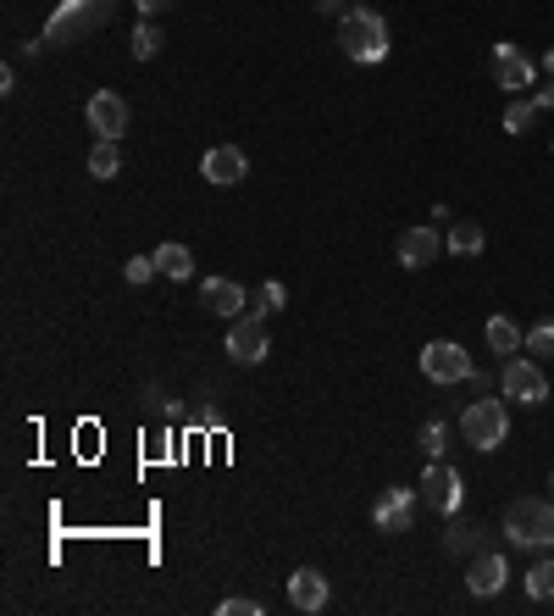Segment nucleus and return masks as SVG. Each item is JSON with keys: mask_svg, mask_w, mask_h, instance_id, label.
Masks as SVG:
<instances>
[{"mask_svg": "<svg viewBox=\"0 0 554 616\" xmlns=\"http://www.w3.org/2000/svg\"><path fill=\"white\" fill-rule=\"evenodd\" d=\"M338 45H344V56L360 61V67L389 61V18H383L378 7H349V12L338 18Z\"/></svg>", "mask_w": 554, "mask_h": 616, "instance_id": "1", "label": "nucleus"}, {"mask_svg": "<svg viewBox=\"0 0 554 616\" xmlns=\"http://www.w3.org/2000/svg\"><path fill=\"white\" fill-rule=\"evenodd\" d=\"M117 12V0H61L45 23V45H78L89 34H101Z\"/></svg>", "mask_w": 554, "mask_h": 616, "instance_id": "2", "label": "nucleus"}, {"mask_svg": "<svg viewBox=\"0 0 554 616\" xmlns=\"http://www.w3.org/2000/svg\"><path fill=\"white\" fill-rule=\"evenodd\" d=\"M505 539L516 550H554V505L549 500H510L505 511Z\"/></svg>", "mask_w": 554, "mask_h": 616, "instance_id": "3", "label": "nucleus"}, {"mask_svg": "<svg viewBox=\"0 0 554 616\" xmlns=\"http://www.w3.org/2000/svg\"><path fill=\"white\" fill-rule=\"evenodd\" d=\"M505 433H510V406H505V395L499 400H472L466 411H460V438H466L472 450H499L505 445Z\"/></svg>", "mask_w": 554, "mask_h": 616, "instance_id": "4", "label": "nucleus"}, {"mask_svg": "<svg viewBox=\"0 0 554 616\" xmlns=\"http://www.w3.org/2000/svg\"><path fill=\"white\" fill-rule=\"evenodd\" d=\"M422 373L432 384H472L477 378V362L466 356V344H454V339H427L422 344Z\"/></svg>", "mask_w": 554, "mask_h": 616, "instance_id": "5", "label": "nucleus"}, {"mask_svg": "<svg viewBox=\"0 0 554 616\" xmlns=\"http://www.w3.org/2000/svg\"><path fill=\"white\" fill-rule=\"evenodd\" d=\"M416 489H422V505H427V511H438V516H454V511H460V500H466V478H460L443 456H438V461H427V472H422V483H416Z\"/></svg>", "mask_w": 554, "mask_h": 616, "instance_id": "6", "label": "nucleus"}, {"mask_svg": "<svg viewBox=\"0 0 554 616\" xmlns=\"http://www.w3.org/2000/svg\"><path fill=\"white\" fill-rule=\"evenodd\" d=\"M499 395L516 400V406H543L549 400V378L532 356H505V373H499Z\"/></svg>", "mask_w": 554, "mask_h": 616, "instance_id": "7", "label": "nucleus"}, {"mask_svg": "<svg viewBox=\"0 0 554 616\" xmlns=\"http://www.w3.org/2000/svg\"><path fill=\"white\" fill-rule=\"evenodd\" d=\"M488 72H494L499 90H510V95H521V90H532V83H538L532 56H521V45H510V39H499V45L488 50Z\"/></svg>", "mask_w": 554, "mask_h": 616, "instance_id": "8", "label": "nucleus"}, {"mask_svg": "<svg viewBox=\"0 0 554 616\" xmlns=\"http://www.w3.org/2000/svg\"><path fill=\"white\" fill-rule=\"evenodd\" d=\"M266 350H272V339H266V317H261V311L233 317V328H228V356H233L239 367H261V362H266Z\"/></svg>", "mask_w": 554, "mask_h": 616, "instance_id": "9", "label": "nucleus"}, {"mask_svg": "<svg viewBox=\"0 0 554 616\" xmlns=\"http://www.w3.org/2000/svg\"><path fill=\"white\" fill-rule=\"evenodd\" d=\"M83 117H89V134H95V139H123V134H128V101H123L117 90L89 95Z\"/></svg>", "mask_w": 554, "mask_h": 616, "instance_id": "10", "label": "nucleus"}, {"mask_svg": "<svg viewBox=\"0 0 554 616\" xmlns=\"http://www.w3.org/2000/svg\"><path fill=\"white\" fill-rule=\"evenodd\" d=\"M416 505H422V489H389L378 505H372V522L378 534H411L416 522Z\"/></svg>", "mask_w": 554, "mask_h": 616, "instance_id": "11", "label": "nucleus"}, {"mask_svg": "<svg viewBox=\"0 0 554 616\" xmlns=\"http://www.w3.org/2000/svg\"><path fill=\"white\" fill-rule=\"evenodd\" d=\"M505 583H510V561H505L499 550H477L472 567H466V589H472L477 600H494Z\"/></svg>", "mask_w": 554, "mask_h": 616, "instance_id": "12", "label": "nucleus"}, {"mask_svg": "<svg viewBox=\"0 0 554 616\" xmlns=\"http://www.w3.org/2000/svg\"><path fill=\"white\" fill-rule=\"evenodd\" d=\"M244 172H250V161H244V150H239V145H211V150L200 156V179H211L217 190L239 184Z\"/></svg>", "mask_w": 554, "mask_h": 616, "instance_id": "13", "label": "nucleus"}, {"mask_svg": "<svg viewBox=\"0 0 554 616\" xmlns=\"http://www.w3.org/2000/svg\"><path fill=\"white\" fill-rule=\"evenodd\" d=\"M438 250H443V239H438L432 228H405V233L394 239V255H400V267H411V273L432 267V261H438Z\"/></svg>", "mask_w": 554, "mask_h": 616, "instance_id": "14", "label": "nucleus"}, {"mask_svg": "<svg viewBox=\"0 0 554 616\" xmlns=\"http://www.w3.org/2000/svg\"><path fill=\"white\" fill-rule=\"evenodd\" d=\"M200 300H206L211 317H228V322H233V317H244V300H250V295H244V284H233V278H206Z\"/></svg>", "mask_w": 554, "mask_h": 616, "instance_id": "15", "label": "nucleus"}, {"mask_svg": "<svg viewBox=\"0 0 554 616\" xmlns=\"http://www.w3.org/2000/svg\"><path fill=\"white\" fill-rule=\"evenodd\" d=\"M289 605L305 611V616H311V611H327V578H322L316 567H300V572L289 578Z\"/></svg>", "mask_w": 554, "mask_h": 616, "instance_id": "16", "label": "nucleus"}, {"mask_svg": "<svg viewBox=\"0 0 554 616\" xmlns=\"http://www.w3.org/2000/svg\"><path fill=\"white\" fill-rule=\"evenodd\" d=\"M155 267H161V278H172V284H189V278H195V250H189V244H161V250H155Z\"/></svg>", "mask_w": 554, "mask_h": 616, "instance_id": "17", "label": "nucleus"}, {"mask_svg": "<svg viewBox=\"0 0 554 616\" xmlns=\"http://www.w3.org/2000/svg\"><path fill=\"white\" fill-rule=\"evenodd\" d=\"M521 328L510 322V317H488V350H494V356H521Z\"/></svg>", "mask_w": 554, "mask_h": 616, "instance_id": "18", "label": "nucleus"}, {"mask_svg": "<svg viewBox=\"0 0 554 616\" xmlns=\"http://www.w3.org/2000/svg\"><path fill=\"white\" fill-rule=\"evenodd\" d=\"M117 167H123L117 139H95V150H89V179H117Z\"/></svg>", "mask_w": 554, "mask_h": 616, "instance_id": "19", "label": "nucleus"}, {"mask_svg": "<svg viewBox=\"0 0 554 616\" xmlns=\"http://www.w3.org/2000/svg\"><path fill=\"white\" fill-rule=\"evenodd\" d=\"M483 244H488V233H483L477 223H454V228H449V250H454V255H483Z\"/></svg>", "mask_w": 554, "mask_h": 616, "instance_id": "20", "label": "nucleus"}, {"mask_svg": "<svg viewBox=\"0 0 554 616\" xmlns=\"http://www.w3.org/2000/svg\"><path fill=\"white\" fill-rule=\"evenodd\" d=\"M538 112H543L538 101H527V95H516V101L505 106V134H527V128L538 123Z\"/></svg>", "mask_w": 554, "mask_h": 616, "instance_id": "21", "label": "nucleus"}, {"mask_svg": "<svg viewBox=\"0 0 554 616\" xmlns=\"http://www.w3.org/2000/svg\"><path fill=\"white\" fill-rule=\"evenodd\" d=\"M527 594H532V600H554V556H543V561L527 572Z\"/></svg>", "mask_w": 554, "mask_h": 616, "instance_id": "22", "label": "nucleus"}, {"mask_svg": "<svg viewBox=\"0 0 554 616\" xmlns=\"http://www.w3.org/2000/svg\"><path fill=\"white\" fill-rule=\"evenodd\" d=\"M155 50H161V28H155V18H145V23L134 28V56H139V61H150Z\"/></svg>", "mask_w": 554, "mask_h": 616, "instance_id": "23", "label": "nucleus"}, {"mask_svg": "<svg viewBox=\"0 0 554 616\" xmlns=\"http://www.w3.org/2000/svg\"><path fill=\"white\" fill-rule=\"evenodd\" d=\"M443 450H449V427H443V422H427V427H422V456L438 461Z\"/></svg>", "mask_w": 554, "mask_h": 616, "instance_id": "24", "label": "nucleus"}, {"mask_svg": "<svg viewBox=\"0 0 554 616\" xmlns=\"http://www.w3.org/2000/svg\"><path fill=\"white\" fill-rule=\"evenodd\" d=\"M527 356H554V322L527 328Z\"/></svg>", "mask_w": 554, "mask_h": 616, "instance_id": "25", "label": "nucleus"}, {"mask_svg": "<svg viewBox=\"0 0 554 616\" xmlns=\"http://www.w3.org/2000/svg\"><path fill=\"white\" fill-rule=\"evenodd\" d=\"M155 273H161V267H155V255H134V261H128V267H123V278H128L134 289H139V284H150Z\"/></svg>", "mask_w": 554, "mask_h": 616, "instance_id": "26", "label": "nucleus"}, {"mask_svg": "<svg viewBox=\"0 0 554 616\" xmlns=\"http://www.w3.org/2000/svg\"><path fill=\"white\" fill-rule=\"evenodd\" d=\"M284 300H289V295H284V284H261V289H255V306H261V317L284 311Z\"/></svg>", "mask_w": 554, "mask_h": 616, "instance_id": "27", "label": "nucleus"}, {"mask_svg": "<svg viewBox=\"0 0 554 616\" xmlns=\"http://www.w3.org/2000/svg\"><path fill=\"white\" fill-rule=\"evenodd\" d=\"M217 616H261V600H250V594H228V600L217 605Z\"/></svg>", "mask_w": 554, "mask_h": 616, "instance_id": "28", "label": "nucleus"}, {"mask_svg": "<svg viewBox=\"0 0 554 616\" xmlns=\"http://www.w3.org/2000/svg\"><path fill=\"white\" fill-rule=\"evenodd\" d=\"M472 545H477V527L454 522V527H449V550H454V556H472Z\"/></svg>", "mask_w": 554, "mask_h": 616, "instance_id": "29", "label": "nucleus"}, {"mask_svg": "<svg viewBox=\"0 0 554 616\" xmlns=\"http://www.w3.org/2000/svg\"><path fill=\"white\" fill-rule=\"evenodd\" d=\"M134 7H139L145 18H161V12H172V7H177V0H134Z\"/></svg>", "mask_w": 554, "mask_h": 616, "instance_id": "30", "label": "nucleus"}, {"mask_svg": "<svg viewBox=\"0 0 554 616\" xmlns=\"http://www.w3.org/2000/svg\"><path fill=\"white\" fill-rule=\"evenodd\" d=\"M532 101H538V106H543V112H554V83H543V90H538V95H532Z\"/></svg>", "mask_w": 554, "mask_h": 616, "instance_id": "31", "label": "nucleus"}, {"mask_svg": "<svg viewBox=\"0 0 554 616\" xmlns=\"http://www.w3.org/2000/svg\"><path fill=\"white\" fill-rule=\"evenodd\" d=\"M543 72H549V78H554V45H549V50H543Z\"/></svg>", "mask_w": 554, "mask_h": 616, "instance_id": "32", "label": "nucleus"}, {"mask_svg": "<svg viewBox=\"0 0 554 616\" xmlns=\"http://www.w3.org/2000/svg\"><path fill=\"white\" fill-rule=\"evenodd\" d=\"M316 7H322V12H338V7H344V0H316Z\"/></svg>", "mask_w": 554, "mask_h": 616, "instance_id": "33", "label": "nucleus"}, {"mask_svg": "<svg viewBox=\"0 0 554 616\" xmlns=\"http://www.w3.org/2000/svg\"><path fill=\"white\" fill-rule=\"evenodd\" d=\"M549 489H554V472H549Z\"/></svg>", "mask_w": 554, "mask_h": 616, "instance_id": "34", "label": "nucleus"}, {"mask_svg": "<svg viewBox=\"0 0 554 616\" xmlns=\"http://www.w3.org/2000/svg\"><path fill=\"white\" fill-rule=\"evenodd\" d=\"M549 150H554V139H549Z\"/></svg>", "mask_w": 554, "mask_h": 616, "instance_id": "35", "label": "nucleus"}]
</instances>
